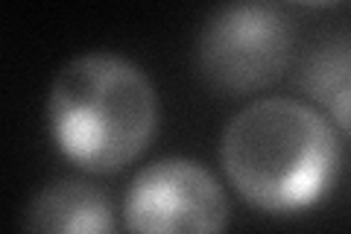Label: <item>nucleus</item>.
Returning a JSON list of instances; mask_svg holds the SVG:
<instances>
[{
  "label": "nucleus",
  "instance_id": "3",
  "mask_svg": "<svg viewBox=\"0 0 351 234\" xmlns=\"http://www.w3.org/2000/svg\"><path fill=\"white\" fill-rule=\"evenodd\" d=\"M293 59L290 18L263 0L219 6L199 32L196 62L208 82L228 94H252L278 80Z\"/></svg>",
  "mask_w": 351,
  "mask_h": 234
},
{
  "label": "nucleus",
  "instance_id": "1",
  "mask_svg": "<svg viewBox=\"0 0 351 234\" xmlns=\"http://www.w3.org/2000/svg\"><path fill=\"white\" fill-rule=\"evenodd\" d=\"M219 159L243 202L287 217L313 208L331 191L343 150L319 108L267 97L228 120Z\"/></svg>",
  "mask_w": 351,
  "mask_h": 234
},
{
  "label": "nucleus",
  "instance_id": "6",
  "mask_svg": "<svg viewBox=\"0 0 351 234\" xmlns=\"http://www.w3.org/2000/svg\"><path fill=\"white\" fill-rule=\"evenodd\" d=\"M299 85L334 129L351 135V36L328 38L313 47L302 65Z\"/></svg>",
  "mask_w": 351,
  "mask_h": 234
},
{
  "label": "nucleus",
  "instance_id": "2",
  "mask_svg": "<svg viewBox=\"0 0 351 234\" xmlns=\"http://www.w3.org/2000/svg\"><path fill=\"white\" fill-rule=\"evenodd\" d=\"M47 126L59 152L80 170L117 173L156 135V88L123 56L82 53L64 62L50 85Z\"/></svg>",
  "mask_w": 351,
  "mask_h": 234
},
{
  "label": "nucleus",
  "instance_id": "4",
  "mask_svg": "<svg viewBox=\"0 0 351 234\" xmlns=\"http://www.w3.org/2000/svg\"><path fill=\"white\" fill-rule=\"evenodd\" d=\"M123 222L129 231L144 234L223 231L228 226V199L202 164L161 159L132 179L123 199Z\"/></svg>",
  "mask_w": 351,
  "mask_h": 234
},
{
  "label": "nucleus",
  "instance_id": "7",
  "mask_svg": "<svg viewBox=\"0 0 351 234\" xmlns=\"http://www.w3.org/2000/svg\"><path fill=\"white\" fill-rule=\"evenodd\" d=\"M293 3H304V6H328V3H337V0H293Z\"/></svg>",
  "mask_w": 351,
  "mask_h": 234
},
{
  "label": "nucleus",
  "instance_id": "5",
  "mask_svg": "<svg viewBox=\"0 0 351 234\" xmlns=\"http://www.w3.org/2000/svg\"><path fill=\"white\" fill-rule=\"evenodd\" d=\"M21 222L27 231L108 234L114 231V208L100 187L80 179H62L29 199Z\"/></svg>",
  "mask_w": 351,
  "mask_h": 234
}]
</instances>
